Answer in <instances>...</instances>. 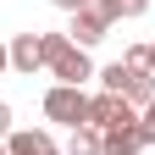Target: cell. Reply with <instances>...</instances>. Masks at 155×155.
I'll use <instances>...</instances> for the list:
<instances>
[{"instance_id": "obj_12", "label": "cell", "mask_w": 155, "mask_h": 155, "mask_svg": "<svg viewBox=\"0 0 155 155\" xmlns=\"http://www.w3.org/2000/svg\"><path fill=\"white\" fill-rule=\"evenodd\" d=\"M6 133H11V100H0V144H6Z\"/></svg>"}, {"instance_id": "obj_16", "label": "cell", "mask_w": 155, "mask_h": 155, "mask_svg": "<svg viewBox=\"0 0 155 155\" xmlns=\"http://www.w3.org/2000/svg\"><path fill=\"white\" fill-rule=\"evenodd\" d=\"M0 155H6V144H0Z\"/></svg>"}, {"instance_id": "obj_4", "label": "cell", "mask_w": 155, "mask_h": 155, "mask_svg": "<svg viewBox=\"0 0 155 155\" xmlns=\"http://www.w3.org/2000/svg\"><path fill=\"white\" fill-rule=\"evenodd\" d=\"M105 33H111V22H105V11L94 6V0H89L83 11H72V22H67V39H72V45H83V50H94Z\"/></svg>"}, {"instance_id": "obj_8", "label": "cell", "mask_w": 155, "mask_h": 155, "mask_svg": "<svg viewBox=\"0 0 155 155\" xmlns=\"http://www.w3.org/2000/svg\"><path fill=\"white\" fill-rule=\"evenodd\" d=\"M94 6L105 11V22L116 28V22H133V17H144L150 11V0H94Z\"/></svg>"}, {"instance_id": "obj_9", "label": "cell", "mask_w": 155, "mask_h": 155, "mask_svg": "<svg viewBox=\"0 0 155 155\" xmlns=\"http://www.w3.org/2000/svg\"><path fill=\"white\" fill-rule=\"evenodd\" d=\"M61 155H100V133H94V127H72Z\"/></svg>"}, {"instance_id": "obj_2", "label": "cell", "mask_w": 155, "mask_h": 155, "mask_svg": "<svg viewBox=\"0 0 155 155\" xmlns=\"http://www.w3.org/2000/svg\"><path fill=\"white\" fill-rule=\"evenodd\" d=\"M45 116L61 122V127H83L89 122V94L78 83H50L45 89Z\"/></svg>"}, {"instance_id": "obj_17", "label": "cell", "mask_w": 155, "mask_h": 155, "mask_svg": "<svg viewBox=\"0 0 155 155\" xmlns=\"http://www.w3.org/2000/svg\"><path fill=\"white\" fill-rule=\"evenodd\" d=\"M50 155H61V150H50Z\"/></svg>"}, {"instance_id": "obj_14", "label": "cell", "mask_w": 155, "mask_h": 155, "mask_svg": "<svg viewBox=\"0 0 155 155\" xmlns=\"http://www.w3.org/2000/svg\"><path fill=\"white\" fill-rule=\"evenodd\" d=\"M0 72H11V55H6V45H0Z\"/></svg>"}, {"instance_id": "obj_6", "label": "cell", "mask_w": 155, "mask_h": 155, "mask_svg": "<svg viewBox=\"0 0 155 155\" xmlns=\"http://www.w3.org/2000/svg\"><path fill=\"white\" fill-rule=\"evenodd\" d=\"M55 139H50V127H11L6 133V155H50Z\"/></svg>"}, {"instance_id": "obj_3", "label": "cell", "mask_w": 155, "mask_h": 155, "mask_svg": "<svg viewBox=\"0 0 155 155\" xmlns=\"http://www.w3.org/2000/svg\"><path fill=\"white\" fill-rule=\"evenodd\" d=\"M133 122H139V111H133L127 100H122V94H89V122L83 127H94V133H111V127H133Z\"/></svg>"}, {"instance_id": "obj_7", "label": "cell", "mask_w": 155, "mask_h": 155, "mask_svg": "<svg viewBox=\"0 0 155 155\" xmlns=\"http://www.w3.org/2000/svg\"><path fill=\"white\" fill-rule=\"evenodd\" d=\"M150 144H144V133H139V122L133 127H111V133H100V155H144Z\"/></svg>"}, {"instance_id": "obj_11", "label": "cell", "mask_w": 155, "mask_h": 155, "mask_svg": "<svg viewBox=\"0 0 155 155\" xmlns=\"http://www.w3.org/2000/svg\"><path fill=\"white\" fill-rule=\"evenodd\" d=\"M139 133H144V144H155V100L139 111Z\"/></svg>"}, {"instance_id": "obj_10", "label": "cell", "mask_w": 155, "mask_h": 155, "mask_svg": "<svg viewBox=\"0 0 155 155\" xmlns=\"http://www.w3.org/2000/svg\"><path fill=\"white\" fill-rule=\"evenodd\" d=\"M122 61H127V67H139V72H155V67H150V45H127Z\"/></svg>"}, {"instance_id": "obj_15", "label": "cell", "mask_w": 155, "mask_h": 155, "mask_svg": "<svg viewBox=\"0 0 155 155\" xmlns=\"http://www.w3.org/2000/svg\"><path fill=\"white\" fill-rule=\"evenodd\" d=\"M150 67H155V45H150Z\"/></svg>"}, {"instance_id": "obj_5", "label": "cell", "mask_w": 155, "mask_h": 155, "mask_svg": "<svg viewBox=\"0 0 155 155\" xmlns=\"http://www.w3.org/2000/svg\"><path fill=\"white\" fill-rule=\"evenodd\" d=\"M6 55H11V72H17V78L45 72V45H39V33H11Z\"/></svg>"}, {"instance_id": "obj_1", "label": "cell", "mask_w": 155, "mask_h": 155, "mask_svg": "<svg viewBox=\"0 0 155 155\" xmlns=\"http://www.w3.org/2000/svg\"><path fill=\"white\" fill-rule=\"evenodd\" d=\"M39 45H45V72L55 78V83H78V89H83L89 78H94L89 50H83V45H72L67 33H39Z\"/></svg>"}, {"instance_id": "obj_13", "label": "cell", "mask_w": 155, "mask_h": 155, "mask_svg": "<svg viewBox=\"0 0 155 155\" xmlns=\"http://www.w3.org/2000/svg\"><path fill=\"white\" fill-rule=\"evenodd\" d=\"M50 6H55V11H67V17H72V11H83V6H89V0H50Z\"/></svg>"}]
</instances>
